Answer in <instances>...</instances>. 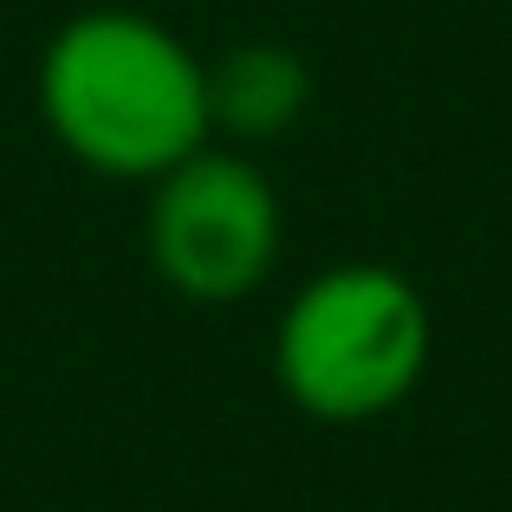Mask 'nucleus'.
<instances>
[{
	"mask_svg": "<svg viewBox=\"0 0 512 512\" xmlns=\"http://www.w3.org/2000/svg\"><path fill=\"white\" fill-rule=\"evenodd\" d=\"M39 111L85 169L156 182L208 143V65L163 20L130 7L78 13L39 59Z\"/></svg>",
	"mask_w": 512,
	"mask_h": 512,
	"instance_id": "nucleus-1",
	"label": "nucleus"
},
{
	"mask_svg": "<svg viewBox=\"0 0 512 512\" xmlns=\"http://www.w3.org/2000/svg\"><path fill=\"white\" fill-rule=\"evenodd\" d=\"M428 305L396 266L350 260L299 286L273 331V376L318 422H376L428 370Z\"/></svg>",
	"mask_w": 512,
	"mask_h": 512,
	"instance_id": "nucleus-2",
	"label": "nucleus"
},
{
	"mask_svg": "<svg viewBox=\"0 0 512 512\" xmlns=\"http://www.w3.org/2000/svg\"><path fill=\"white\" fill-rule=\"evenodd\" d=\"M143 234L163 286L195 305H234L279 260V195L260 163L201 143L156 175Z\"/></svg>",
	"mask_w": 512,
	"mask_h": 512,
	"instance_id": "nucleus-3",
	"label": "nucleus"
},
{
	"mask_svg": "<svg viewBox=\"0 0 512 512\" xmlns=\"http://www.w3.org/2000/svg\"><path fill=\"white\" fill-rule=\"evenodd\" d=\"M312 104V72L286 46H234L208 65V124L240 143H266L292 130Z\"/></svg>",
	"mask_w": 512,
	"mask_h": 512,
	"instance_id": "nucleus-4",
	"label": "nucleus"
}]
</instances>
